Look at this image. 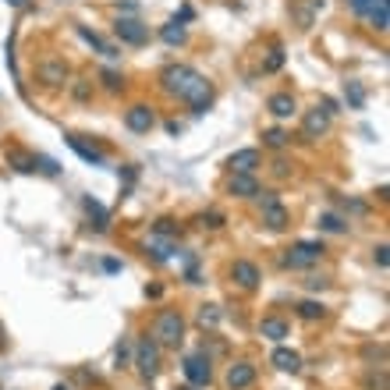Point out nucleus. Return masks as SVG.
Returning a JSON list of instances; mask_svg holds the SVG:
<instances>
[{"label": "nucleus", "instance_id": "nucleus-13", "mask_svg": "<svg viewBox=\"0 0 390 390\" xmlns=\"http://www.w3.org/2000/svg\"><path fill=\"white\" fill-rule=\"evenodd\" d=\"M224 167H228L231 174H256L259 167H263V153L259 149H238V153L228 156Z\"/></svg>", "mask_w": 390, "mask_h": 390}, {"label": "nucleus", "instance_id": "nucleus-11", "mask_svg": "<svg viewBox=\"0 0 390 390\" xmlns=\"http://www.w3.org/2000/svg\"><path fill=\"white\" fill-rule=\"evenodd\" d=\"M330 132V114L323 106H312V110H305L302 114V139L305 142H316V139H323Z\"/></svg>", "mask_w": 390, "mask_h": 390}, {"label": "nucleus", "instance_id": "nucleus-19", "mask_svg": "<svg viewBox=\"0 0 390 390\" xmlns=\"http://www.w3.org/2000/svg\"><path fill=\"white\" fill-rule=\"evenodd\" d=\"M64 142H68V146H71L85 163H92V167H106V156H103L96 146H85V142H82V135H64Z\"/></svg>", "mask_w": 390, "mask_h": 390}, {"label": "nucleus", "instance_id": "nucleus-33", "mask_svg": "<svg viewBox=\"0 0 390 390\" xmlns=\"http://www.w3.org/2000/svg\"><path fill=\"white\" fill-rule=\"evenodd\" d=\"M146 256L153 259V263H167L174 256V245L171 242H153V245H146Z\"/></svg>", "mask_w": 390, "mask_h": 390}, {"label": "nucleus", "instance_id": "nucleus-22", "mask_svg": "<svg viewBox=\"0 0 390 390\" xmlns=\"http://www.w3.org/2000/svg\"><path fill=\"white\" fill-rule=\"evenodd\" d=\"M160 39H163L167 46H185V43H188V29H185V22L171 18V22L160 29Z\"/></svg>", "mask_w": 390, "mask_h": 390}, {"label": "nucleus", "instance_id": "nucleus-35", "mask_svg": "<svg viewBox=\"0 0 390 390\" xmlns=\"http://www.w3.org/2000/svg\"><path fill=\"white\" fill-rule=\"evenodd\" d=\"M220 323V305H199V326H216Z\"/></svg>", "mask_w": 390, "mask_h": 390}, {"label": "nucleus", "instance_id": "nucleus-30", "mask_svg": "<svg viewBox=\"0 0 390 390\" xmlns=\"http://www.w3.org/2000/svg\"><path fill=\"white\" fill-rule=\"evenodd\" d=\"M369 22L376 32H386L390 29V8H386V0H376V8L369 11Z\"/></svg>", "mask_w": 390, "mask_h": 390}, {"label": "nucleus", "instance_id": "nucleus-5", "mask_svg": "<svg viewBox=\"0 0 390 390\" xmlns=\"http://www.w3.org/2000/svg\"><path fill=\"white\" fill-rule=\"evenodd\" d=\"M256 199H259V206H263V228L284 231V228L291 224V213H288V206H284L281 199H277V192H259Z\"/></svg>", "mask_w": 390, "mask_h": 390}, {"label": "nucleus", "instance_id": "nucleus-9", "mask_svg": "<svg viewBox=\"0 0 390 390\" xmlns=\"http://www.w3.org/2000/svg\"><path fill=\"white\" fill-rule=\"evenodd\" d=\"M68 64L64 61H57V57H46V61H39V68H36V78L46 85V89H64L68 85Z\"/></svg>", "mask_w": 390, "mask_h": 390}, {"label": "nucleus", "instance_id": "nucleus-16", "mask_svg": "<svg viewBox=\"0 0 390 390\" xmlns=\"http://www.w3.org/2000/svg\"><path fill=\"white\" fill-rule=\"evenodd\" d=\"M266 110L277 118V121H288V118H295L298 114V103H295V96L291 92H273L270 99H266Z\"/></svg>", "mask_w": 390, "mask_h": 390}, {"label": "nucleus", "instance_id": "nucleus-18", "mask_svg": "<svg viewBox=\"0 0 390 390\" xmlns=\"http://www.w3.org/2000/svg\"><path fill=\"white\" fill-rule=\"evenodd\" d=\"M270 365H273V369H281V372H298V369H302V355H298L295 348L277 344L273 355H270Z\"/></svg>", "mask_w": 390, "mask_h": 390}, {"label": "nucleus", "instance_id": "nucleus-39", "mask_svg": "<svg viewBox=\"0 0 390 390\" xmlns=\"http://www.w3.org/2000/svg\"><path fill=\"white\" fill-rule=\"evenodd\" d=\"M348 8H351L355 15H369V11L376 8V0H348Z\"/></svg>", "mask_w": 390, "mask_h": 390}, {"label": "nucleus", "instance_id": "nucleus-34", "mask_svg": "<svg viewBox=\"0 0 390 390\" xmlns=\"http://www.w3.org/2000/svg\"><path fill=\"white\" fill-rule=\"evenodd\" d=\"M36 174L57 178V174H61V163H57V160H50V156H39V153H36Z\"/></svg>", "mask_w": 390, "mask_h": 390}, {"label": "nucleus", "instance_id": "nucleus-24", "mask_svg": "<svg viewBox=\"0 0 390 390\" xmlns=\"http://www.w3.org/2000/svg\"><path fill=\"white\" fill-rule=\"evenodd\" d=\"M153 235H156V238H163V242L181 238V224H178L174 216H160V220H153Z\"/></svg>", "mask_w": 390, "mask_h": 390}, {"label": "nucleus", "instance_id": "nucleus-12", "mask_svg": "<svg viewBox=\"0 0 390 390\" xmlns=\"http://www.w3.org/2000/svg\"><path fill=\"white\" fill-rule=\"evenodd\" d=\"M231 281H235L242 291H256L259 281H263V273H259V266H256L252 259H235V263H231Z\"/></svg>", "mask_w": 390, "mask_h": 390}, {"label": "nucleus", "instance_id": "nucleus-36", "mask_svg": "<svg viewBox=\"0 0 390 390\" xmlns=\"http://www.w3.org/2000/svg\"><path fill=\"white\" fill-rule=\"evenodd\" d=\"M270 171H273V178H291V163H288L284 156H277V160L270 163Z\"/></svg>", "mask_w": 390, "mask_h": 390}, {"label": "nucleus", "instance_id": "nucleus-27", "mask_svg": "<svg viewBox=\"0 0 390 390\" xmlns=\"http://www.w3.org/2000/svg\"><path fill=\"white\" fill-rule=\"evenodd\" d=\"M288 142H291V135H288L284 128H266V132H263V146H266V149L284 153V149H288Z\"/></svg>", "mask_w": 390, "mask_h": 390}, {"label": "nucleus", "instance_id": "nucleus-47", "mask_svg": "<svg viewBox=\"0 0 390 390\" xmlns=\"http://www.w3.org/2000/svg\"><path fill=\"white\" fill-rule=\"evenodd\" d=\"M174 390H199V386H174Z\"/></svg>", "mask_w": 390, "mask_h": 390}, {"label": "nucleus", "instance_id": "nucleus-45", "mask_svg": "<svg viewBox=\"0 0 390 390\" xmlns=\"http://www.w3.org/2000/svg\"><path fill=\"white\" fill-rule=\"evenodd\" d=\"M8 4H11V8H29L32 0H8Z\"/></svg>", "mask_w": 390, "mask_h": 390}, {"label": "nucleus", "instance_id": "nucleus-42", "mask_svg": "<svg viewBox=\"0 0 390 390\" xmlns=\"http://www.w3.org/2000/svg\"><path fill=\"white\" fill-rule=\"evenodd\" d=\"M192 18H195V11H192V4H185L181 15H178V22H192Z\"/></svg>", "mask_w": 390, "mask_h": 390}, {"label": "nucleus", "instance_id": "nucleus-3", "mask_svg": "<svg viewBox=\"0 0 390 390\" xmlns=\"http://www.w3.org/2000/svg\"><path fill=\"white\" fill-rule=\"evenodd\" d=\"M160 355H163V348L149 337V333L139 337V344H135V369H139V376L146 383H153L160 376Z\"/></svg>", "mask_w": 390, "mask_h": 390}, {"label": "nucleus", "instance_id": "nucleus-6", "mask_svg": "<svg viewBox=\"0 0 390 390\" xmlns=\"http://www.w3.org/2000/svg\"><path fill=\"white\" fill-rule=\"evenodd\" d=\"M213 96H216L213 82H209L206 75H199V78H195V82H192V85L185 89V96H181V99L188 103V110H192V114H195V118H202V114H206V110L213 106Z\"/></svg>", "mask_w": 390, "mask_h": 390}, {"label": "nucleus", "instance_id": "nucleus-32", "mask_svg": "<svg viewBox=\"0 0 390 390\" xmlns=\"http://www.w3.org/2000/svg\"><path fill=\"white\" fill-rule=\"evenodd\" d=\"M99 82H103V89H106V92H114V96L125 89V75H121V71H114V68H103V71H99Z\"/></svg>", "mask_w": 390, "mask_h": 390}, {"label": "nucleus", "instance_id": "nucleus-21", "mask_svg": "<svg viewBox=\"0 0 390 390\" xmlns=\"http://www.w3.org/2000/svg\"><path fill=\"white\" fill-rule=\"evenodd\" d=\"M82 206H85V213H89V220H92V228L103 235V231L110 228V209H106V206H99V199H92V195H85V199H82Z\"/></svg>", "mask_w": 390, "mask_h": 390}, {"label": "nucleus", "instance_id": "nucleus-40", "mask_svg": "<svg viewBox=\"0 0 390 390\" xmlns=\"http://www.w3.org/2000/svg\"><path fill=\"white\" fill-rule=\"evenodd\" d=\"M372 259H376V266H379V270H386V266H390V256H386V245H376V249H372Z\"/></svg>", "mask_w": 390, "mask_h": 390}, {"label": "nucleus", "instance_id": "nucleus-28", "mask_svg": "<svg viewBox=\"0 0 390 390\" xmlns=\"http://www.w3.org/2000/svg\"><path fill=\"white\" fill-rule=\"evenodd\" d=\"M344 99H348L351 110H362V106H365V89H362V82L348 78V82H344Z\"/></svg>", "mask_w": 390, "mask_h": 390}, {"label": "nucleus", "instance_id": "nucleus-44", "mask_svg": "<svg viewBox=\"0 0 390 390\" xmlns=\"http://www.w3.org/2000/svg\"><path fill=\"white\" fill-rule=\"evenodd\" d=\"M146 295H149V298H160V295H163V288H160V284H149V288H146Z\"/></svg>", "mask_w": 390, "mask_h": 390}, {"label": "nucleus", "instance_id": "nucleus-7", "mask_svg": "<svg viewBox=\"0 0 390 390\" xmlns=\"http://www.w3.org/2000/svg\"><path fill=\"white\" fill-rule=\"evenodd\" d=\"M114 36L121 43H128V46H146L149 43V25L139 22V18H132V15H121L114 22Z\"/></svg>", "mask_w": 390, "mask_h": 390}, {"label": "nucleus", "instance_id": "nucleus-31", "mask_svg": "<svg viewBox=\"0 0 390 390\" xmlns=\"http://www.w3.org/2000/svg\"><path fill=\"white\" fill-rule=\"evenodd\" d=\"M281 68H284V46H281V43H273L270 53H266V61H263V71L273 75V71H281Z\"/></svg>", "mask_w": 390, "mask_h": 390}, {"label": "nucleus", "instance_id": "nucleus-8", "mask_svg": "<svg viewBox=\"0 0 390 390\" xmlns=\"http://www.w3.org/2000/svg\"><path fill=\"white\" fill-rule=\"evenodd\" d=\"M181 372H185V379H188V386H209V379H213V365H209V355H188L185 362H181Z\"/></svg>", "mask_w": 390, "mask_h": 390}, {"label": "nucleus", "instance_id": "nucleus-15", "mask_svg": "<svg viewBox=\"0 0 390 390\" xmlns=\"http://www.w3.org/2000/svg\"><path fill=\"white\" fill-rule=\"evenodd\" d=\"M263 188H259V178L256 174H231L228 178V195L235 199H256Z\"/></svg>", "mask_w": 390, "mask_h": 390}, {"label": "nucleus", "instance_id": "nucleus-26", "mask_svg": "<svg viewBox=\"0 0 390 390\" xmlns=\"http://www.w3.org/2000/svg\"><path fill=\"white\" fill-rule=\"evenodd\" d=\"M319 231L323 235H348V220L337 213H319Z\"/></svg>", "mask_w": 390, "mask_h": 390}, {"label": "nucleus", "instance_id": "nucleus-43", "mask_svg": "<svg viewBox=\"0 0 390 390\" xmlns=\"http://www.w3.org/2000/svg\"><path fill=\"white\" fill-rule=\"evenodd\" d=\"M103 270H106V273H118L121 263H118V259H103Z\"/></svg>", "mask_w": 390, "mask_h": 390}, {"label": "nucleus", "instance_id": "nucleus-37", "mask_svg": "<svg viewBox=\"0 0 390 390\" xmlns=\"http://www.w3.org/2000/svg\"><path fill=\"white\" fill-rule=\"evenodd\" d=\"M71 92H75V99H78V103H85V99L92 96V82H85V78H78V82L71 85Z\"/></svg>", "mask_w": 390, "mask_h": 390}, {"label": "nucleus", "instance_id": "nucleus-29", "mask_svg": "<svg viewBox=\"0 0 390 390\" xmlns=\"http://www.w3.org/2000/svg\"><path fill=\"white\" fill-rule=\"evenodd\" d=\"M195 224H199V228H206V231H220V228L228 224V216L220 213V209H206V213H199V216H195Z\"/></svg>", "mask_w": 390, "mask_h": 390}, {"label": "nucleus", "instance_id": "nucleus-23", "mask_svg": "<svg viewBox=\"0 0 390 390\" xmlns=\"http://www.w3.org/2000/svg\"><path fill=\"white\" fill-rule=\"evenodd\" d=\"M8 167L22 174H36V153H25V149H8Z\"/></svg>", "mask_w": 390, "mask_h": 390}, {"label": "nucleus", "instance_id": "nucleus-46", "mask_svg": "<svg viewBox=\"0 0 390 390\" xmlns=\"http://www.w3.org/2000/svg\"><path fill=\"white\" fill-rule=\"evenodd\" d=\"M53 390H71V386H64V383H57V386H53Z\"/></svg>", "mask_w": 390, "mask_h": 390}, {"label": "nucleus", "instance_id": "nucleus-41", "mask_svg": "<svg viewBox=\"0 0 390 390\" xmlns=\"http://www.w3.org/2000/svg\"><path fill=\"white\" fill-rule=\"evenodd\" d=\"M312 291H319V288H326V277H309V281H305Z\"/></svg>", "mask_w": 390, "mask_h": 390}, {"label": "nucleus", "instance_id": "nucleus-10", "mask_svg": "<svg viewBox=\"0 0 390 390\" xmlns=\"http://www.w3.org/2000/svg\"><path fill=\"white\" fill-rule=\"evenodd\" d=\"M153 125H156V110H153L149 103H135V106L125 110V128H128V132H135V135H149Z\"/></svg>", "mask_w": 390, "mask_h": 390}, {"label": "nucleus", "instance_id": "nucleus-20", "mask_svg": "<svg viewBox=\"0 0 390 390\" xmlns=\"http://www.w3.org/2000/svg\"><path fill=\"white\" fill-rule=\"evenodd\" d=\"M75 32H78V36H82V39H85V43H89V46H92L96 53H103L106 61H114V57H118V50L110 46V43H106V39H103L99 32H92L89 25H75Z\"/></svg>", "mask_w": 390, "mask_h": 390}, {"label": "nucleus", "instance_id": "nucleus-17", "mask_svg": "<svg viewBox=\"0 0 390 390\" xmlns=\"http://www.w3.org/2000/svg\"><path fill=\"white\" fill-rule=\"evenodd\" d=\"M288 333H291V326H288V319H281V316H263V319H259V337H266V341H273V344H281Z\"/></svg>", "mask_w": 390, "mask_h": 390}, {"label": "nucleus", "instance_id": "nucleus-14", "mask_svg": "<svg viewBox=\"0 0 390 390\" xmlns=\"http://www.w3.org/2000/svg\"><path fill=\"white\" fill-rule=\"evenodd\" d=\"M224 383H228V390H249V386L256 383V365L245 362V358H242V362H231Z\"/></svg>", "mask_w": 390, "mask_h": 390}, {"label": "nucleus", "instance_id": "nucleus-1", "mask_svg": "<svg viewBox=\"0 0 390 390\" xmlns=\"http://www.w3.org/2000/svg\"><path fill=\"white\" fill-rule=\"evenodd\" d=\"M149 337L160 344V348H171L178 351L185 344V316L178 309H160L156 319H153V333Z\"/></svg>", "mask_w": 390, "mask_h": 390}, {"label": "nucleus", "instance_id": "nucleus-2", "mask_svg": "<svg viewBox=\"0 0 390 390\" xmlns=\"http://www.w3.org/2000/svg\"><path fill=\"white\" fill-rule=\"evenodd\" d=\"M323 256H326V245H323L319 238H302V242H295L291 249H284L281 266H288V270H309V266H316Z\"/></svg>", "mask_w": 390, "mask_h": 390}, {"label": "nucleus", "instance_id": "nucleus-38", "mask_svg": "<svg viewBox=\"0 0 390 390\" xmlns=\"http://www.w3.org/2000/svg\"><path fill=\"white\" fill-rule=\"evenodd\" d=\"M114 362H118V369H125V365L132 362V344H128V341H121V344H118V355H114Z\"/></svg>", "mask_w": 390, "mask_h": 390}, {"label": "nucleus", "instance_id": "nucleus-25", "mask_svg": "<svg viewBox=\"0 0 390 390\" xmlns=\"http://www.w3.org/2000/svg\"><path fill=\"white\" fill-rule=\"evenodd\" d=\"M295 312H298V319L316 323V319H323V316H326V305H323V302H316V298H305V302H298V305H295Z\"/></svg>", "mask_w": 390, "mask_h": 390}, {"label": "nucleus", "instance_id": "nucleus-4", "mask_svg": "<svg viewBox=\"0 0 390 390\" xmlns=\"http://www.w3.org/2000/svg\"><path fill=\"white\" fill-rule=\"evenodd\" d=\"M199 78V71L192 68V64H167L163 71H160V89L167 92V96H185V89L192 85Z\"/></svg>", "mask_w": 390, "mask_h": 390}]
</instances>
